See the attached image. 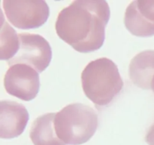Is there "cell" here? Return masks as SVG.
Listing matches in <instances>:
<instances>
[{"label": "cell", "mask_w": 154, "mask_h": 145, "mask_svg": "<svg viewBox=\"0 0 154 145\" xmlns=\"http://www.w3.org/2000/svg\"><path fill=\"white\" fill-rule=\"evenodd\" d=\"M7 19L14 27L22 30L42 27L50 16V8L44 0H4Z\"/></svg>", "instance_id": "4"}, {"label": "cell", "mask_w": 154, "mask_h": 145, "mask_svg": "<svg viewBox=\"0 0 154 145\" xmlns=\"http://www.w3.org/2000/svg\"><path fill=\"white\" fill-rule=\"evenodd\" d=\"M4 86L9 95L23 101H30L37 96L39 92V74L29 65H12L5 74Z\"/></svg>", "instance_id": "6"}, {"label": "cell", "mask_w": 154, "mask_h": 145, "mask_svg": "<svg viewBox=\"0 0 154 145\" xmlns=\"http://www.w3.org/2000/svg\"><path fill=\"white\" fill-rule=\"evenodd\" d=\"M54 125L57 136L66 144L81 145L94 135L99 119L92 107L75 103L56 113Z\"/></svg>", "instance_id": "3"}, {"label": "cell", "mask_w": 154, "mask_h": 145, "mask_svg": "<svg viewBox=\"0 0 154 145\" xmlns=\"http://www.w3.org/2000/svg\"><path fill=\"white\" fill-rule=\"evenodd\" d=\"M111 11L104 0H77L59 13L55 29L59 37L75 51L89 53L102 48Z\"/></svg>", "instance_id": "1"}, {"label": "cell", "mask_w": 154, "mask_h": 145, "mask_svg": "<svg viewBox=\"0 0 154 145\" xmlns=\"http://www.w3.org/2000/svg\"><path fill=\"white\" fill-rule=\"evenodd\" d=\"M18 36L19 50L8 61L9 66L23 63L32 66L38 72L45 70L52 59V48L49 42L39 34L23 33Z\"/></svg>", "instance_id": "5"}, {"label": "cell", "mask_w": 154, "mask_h": 145, "mask_svg": "<svg viewBox=\"0 0 154 145\" xmlns=\"http://www.w3.org/2000/svg\"><path fill=\"white\" fill-rule=\"evenodd\" d=\"M81 83L86 96L100 107L108 105L124 85L117 64L107 57L90 62L82 71Z\"/></svg>", "instance_id": "2"}, {"label": "cell", "mask_w": 154, "mask_h": 145, "mask_svg": "<svg viewBox=\"0 0 154 145\" xmlns=\"http://www.w3.org/2000/svg\"><path fill=\"white\" fill-rule=\"evenodd\" d=\"M124 24L134 36H154V1L132 2L125 12Z\"/></svg>", "instance_id": "7"}, {"label": "cell", "mask_w": 154, "mask_h": 145, "mask_svg": "<svg viewBox=\"0 0 154 145\" xmlns=\"http://www.w3.org/2000/svg\"><path fill=\"white\" fill-rule=\"evenodd\" d=\"M151 89L153 90V92L154 93V78H153V81H152V83H151Z\"/></svg>", "instance_id": "13"}, {"label": "cell", "mask_w": 154, "mask_h": 145, "mask_svg": "<svg viewBox=\"0 0 154 145\" xmlns=\"http://www.w3.org/2000/svg\"><path fill=\"white\" fill-rule=\"evenodd\" d=\"M131 81L142 89H151L154 78V50H146L135 56L129 67Z\"/></svg>", "instance_id": "9"}, {"label": "cell", "mask_w": 154, "mask_h": 145, "mask_svg": "<svg viewBox=\"0 0 154 145\" xmlns=\"http://www.w3.org/2000/svg\"><path fill=\"white\" fill-rule=\"evenodd\" d=\"M145 141L148 145H154V124L150 127L145 136Z\"/></svg>", "instance_id": "12"}, {"label": "cell", "mask_w": 154, "mask_h": 145, "mask_svg": "<svg viewBox=\"0 0 154 145\" xmlns=\"http://www.w3.org/2000/svg\"><path fill=\"white\" fill-rule=\"evenodd\" d=\"M57 113H45L32 122L29 136L34 145H66L57 136L54 125Z\"/></svg>", "instance_id": "10"}, {"label": "cell", "mask_w": 154, "mask_h": 145, "mask_svg": "<svg viewBox=\"0 0 154 145\" xmlns=\"http://www.w3.org/2000/svg\"><path fill=\"white\" fill-rule=\"evenodd\" d=\"M19 36L14 30L5 21L2 14L1 43L0 55L2 60H10L13 58L19 50Z\"/></svg>", "instance_id": "11"}, {"label": "cell", "mask_w": 154, "mask_h": 145, "mask_svg": "<svg viewBox=\"0 0 154 145\" xmlns=\"http://www.w3.org/2000/svg\"><path fill=\"white\" fill-rule=\"evenodd\" d=\"M29 113L23 104L16 101L0 102V137L12 139L20 135L28 123Z\"/></svg>", "instance_id": "8"}]
</instances>
